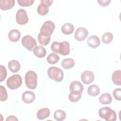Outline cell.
I'll return each mask as SVG.
<instances>
[{"mask_svg": "<svg viewBox=\"0 0 121 121\" xmlns=\"http://www.w3.org/2000/svg\"><path fill=\"white\" fill-rule=\"evenodd\" d=\"M98 114L100 118L107 121H115L117 119L116 112L109 107L101 108L98 111Z\"/></svg>", "mask_w": 121, "mask_h": 121, "instance_id": "obj_1", "label": "cell"}, {"mask_svg": "<svg viewBox=\"0 0 121 121\" xmlns=\"http://www.w3.org/2000/svg\"><path fill=\"white\" fill-rule=\"evenodd\" d=\"M25 83L27 88L30 89H35L37 84V75L32 70L28 71L25 77Z\"/></svg>", "mask_w": 121, "mask_h": 121, "instance_id": "obj_2", "label": "cell"}, {"mask_svg": "<svg viewBox=\"0 0 121 121\" xmlns=\"http://www.w3.org/2000/svg\"><path fill=\"white\" fill-rule=\"evenodd\" d=\"M49 78L57 82H61L64 77L63 71L59 68L56 67H51L47 70Z\"/></svg>", "mask_w": 121, "mask_h": 121, "instance_id": "obj_3", "label": "cell"}, {"mask_svg": "<svg viewBox=\"0 0 121 121\" xmlns=\"http://www.w3.org/2000/svg\"><path fill=\"white\" fill-rule=\"evenodd\" d=\"M6 83L7 86L9 88L12 90L16 89L21 86L22 79L19 75L14 74L9 78Z\"/></svg>", "mask_w": 121, "mask_h": 121, "instance_id": "obj_4", "label": "cell"}, {"mask_svg": "<svg viewBox=\"0 0 121 121\" xmlns=\"http://www.w3.org/2000/svg\"><path fill=\"white\" fill-rule=\"evenodd\" d=\"M55 27V24L53 22L47 20L43 24L40 29V34L43 36H50L52 34Z\"/></svg>", "mask_w": 121, "mask_h": 121, "instance_id": "obj_5", "label": "cell"}, {"mask_svg": "<svg viewBox=\"0 0 121 121\" xmlns=\"http://www.w3.org/2000/svg\"><path fill=\"white\" fill-rule=\"evenodd\" d=\"M21 43L22 45L30 51H33L37 45L36 40L30 35L24 36L22 39Z\"/></svg>", "mask_w": 121, "mask_h": 121, "instance_id": "obj_6", "label": "cell"}, {"mask_svg": "<svg viewBox=\"0 0 121 121\" xmlns=\"http://www.w3.org/2000/svg\"><path fill=\"white\" fill-rule=\"evenodd\" d=\"M28 17L26 12L24 9H18L16 13V20L17 23L20 25L26 24L28 21Z\"/></svg>", "mask_w": 121, "mask_h": 121, "instance_id": "obj_7", "label": "cell"}, {"mask_svg": "<svg viewBox=\"0 0 121 121\" xmlns=\"http://www.w3.org/2000/svg\"><path fill=\"white\" fill-rule=\"evenodd\" d=\"M88 35V30L86 28L80 27L76 30L74 34V37L76 40L82 41L86 39Z\"/></svg>", "mask_w": 121, "mask_h": 121, "instance_id": "obj_8", "label": "cell"}, {"mask_svg": "<svg viewBox=\"0 0 121 121\" xmlns=\"http://www.w3.org/2000/svg\"><path fill=\"white\" fill-rule=\"evenodd\" d=\"M81 79L85 84H89L94 81L95 75L92 71L90 70H85L82 73Z\"/></svg>", "mask_w": 121, "mask_h": 121, "instance_id": "obj_9", "label": "cell"}, {"mask_svg": "<svg viewBox=\"0 0 121 121\" xmlns=\"http://www.w3.org/2000/svg\"><path fill=\"white\" fill-rule=\"evenodd\" d=\"M70 52V44L67 41L59 42L58 53L62 55H67Z\"/></svg>", "mask_w": 121, "mask_h": 121, "instance_id": "obj_10", "label": "cell"}, {"mask_svg": "<svg viewBox=\"0 0 121 121\" xmlns=\"http://www.w3.org/2000/svg\"><path fill=\"white\" fill-rule=\"evenodd\" d=\"M22 99L25 103H32L35 99V94L30 91H25L22 95Z\"/></svg>", "mask_w": 121, "mask_h": 121, "instance_id": "obj_11", "label": "cell"}, {"mask_svg": "<svg viewBox=\"0 0 121 121\" xmlns=\"http://www.w3.org/2000/svg\"><path fill=\"white\" fill-rule=\"evenodd\" d=\"M87 43L89 47L92 48H96L99 46L100 40L98 36L93 35L89 37L87 41Z\"/></svg>", "mask_w": 121, "mask_h": 121, "instance_id": "obj_12", "label": "cell"}, {"mask_svg": "<svg viewBox=\"0 0 121 121\" xmlns=\"http://www.w3.org/2000/svg\"><path fill=\"white\" fill-rule=\"evenodd\" d=\"M84 90L83 85L78 81L72 82L69 85V90L70 92H79L82 93Z\"/></svg>", "mask_w": 121, "mask_h": 121, "instance_id": "obj_13", "label": "cell"}, {"mask_svg": "<svg viewBox=\"0 0 121 121\" xmlns=\"http://www.w3.org/2000/svg\"><path fill=\"white\" fill-rule=\"evenodd\" d=\"M14 0H1L0 1V8L3 10H9L14 7Z\"/></svg>", "mask_w": 121, "mask_h": 121, "instance_id": "obj_14", "label": "cell"}, {"mask_svg": "<svg viewBox=\"0 0 121 121\" xmlns=\"http://www.w3.org/2000/svg\"><path fill=\"white\" fill-rule=\"evenodd\" d=\"M50 115V110L48 108H43L39 110L36 114L38 119L42 120L48 118Z\"/></svg>", "mask_w": 121, "mask_h": 121, "instance_id": "obj_15", "label": "cell"}, {"mask_svg": "<svg viewBox=\"0 0 121 121\" xmlns=\"http://www.w3.org/2000/svg\"><path fill=\"white\" fill-rule=\"evenodd\" d=\"M21 34L19 30L17 29H12L9 31L8 34L9 40L12 42H17L20 39Z\"/></svg>", "mask_w": 121, "mask_h": 121, "instance_id": "obj_16", "label": "cell"}, {"mask_svg": "<svg viewBox=\"0 0 121 121\" xmlns=\"http://www.w3.org/2000/svg\"><path fill=\"white\" fill-rule=\"evenodd\" d=\"M8 67L11 72L13 73H16L20 70V64L17 60H13L9 62Z\"/></svg>", "mask_w": 121, "mask_h": 121, "instance_id": "obj_17", "label": "cell"}, {"mask_svg": "<svg viewBox=\"0 0 121 121\" xmlns=\"http://www.w3.org/2000/svg\"><path fill=\"white\" fill-rule=\"evenodd\" d=\"M34 54L35 56L39 58H43L46 54V50L42 46H38L35 47L33 50Z\"/></svg>", "mask_w": 121, "mask_h": 121, "instance_id": "obj_18", "label": "cell"}, {"mask_svg": "<svg viewBox=\"0 0 121 121\" xmlns=\"http://www.w3.org/2000/svg\"><path fill=\"white\" fill-rule=\"evenodd\" d=\"M74 30V26L70 23H65L62 25L61 28V32L66 35L71 34Z\"/></svg>", "mask_w": 121, "mask_h": 121, "instance_id": "obj_19", "label": "cell"}, {"mask_svg": "<svg viewBox=\"0 0 121 121\" xmlns=\"http://www.w3.org/2000/svg\"><path fill=\"white\" fill-rule=\"evenodd\" d=\"M100 103L103 104H108L111 103L112 97L109 93H104L100 95L99 98Z\"/></svg>", "mask_w": 121, "mask_h": 121, "instance_id": "obj_20", "label": "cell"}, {"mask_svg": "<svg viewBox=\"0 0 121 121\" xmlns=\"http://www.w3.org/2000/svg\"><path fill=\"white\" fill-rule=\"evenodd\" d=\"M112 79L114 84L120 86L121 85V71L120 70H115L112 73Z\"/></svg>", "mask_w": 121, "mask_h": 121, "instance_id": "obj_21", "label": "cell"}, {"mask_svg": "<svg viewBox=\"0 0 121 121\" xmlns=\"http://www.w3.org/2000/svg\"><path fill=\"white\" fill-rule=\"evenodd\" d=\"M100 90L98 86L96 85H92L87 88V93L89 95L92 96H97L99 94Z\"/></svg>", "mask_w": 121, "mask_h": 121, "instance_id": "obj_22", "label": "cell"}, {"mask_svg": "<svg viewBox=\"0 0 121 121\" xmlns=\"http://www.w3.org/2000/svg\"><path fill=\"white\" fill-rule=\"evenodd\" d=\"M62 67L65 69H70L74 67L75 61L72 58H67L64 59L61 63Z\"/></svg>", "mask_w": 121, "mask_h": 121, "instance_id": "obj_23", "label": "cell"}, {"mask_svg": "<svg viewBox=\"0 0 121 121\" xmlns=\"http://www.w3.org/2000/svg\"><path fill=\"white\" fill-rule=\"evenodd\" d=\"M48 6L46 4L41 2V4L39 5L37 7V11L38 13L41 16H45L46 15L49 11V8Z\"/></svg>", "mask_w": 121, "mask_h": 121, "instance_id": "obj_24", "label": "cell"}, {"mask_svg": "<svg viewBox=\"0 0 121 121\" xmlns=\"http://www.w3.org/2000/svg\"><path fill=\"white\" fill-rule=\"evenodd\" d=\"M53 116L55 120L57 121H62L66 118V114L64 111L61 110H58L54 112Z\"/></svg>", "mask_w": 121, "mask_h": 121, "instance_id": "obj_25", "label": "cell"}, {"mask_svg": "<svg viewBox=\"0 0 121 121\" xmlns=\"http://www.w3.org/2000/svg\"><path fill=\"white\" fill-rule=\"evenodd\" d=\"M81 97V93L79 92H70L69 95V99L72 102H76Z\"/></svg>", "mask_w": 121, "mask_h": 121, "instance_id": "obj_26", "label": "cell"}, {"mask_svg": "<svg viewBox=\"0 0 121 121\" xmlns=\"http://www.w3.org/2000/svg\"><path fill=\"white\" fill-rule=\"evenodd\" d=\"M59 59L60 57L57 54L55 53H52L48 56L47 61L49 64H54L59 61Z\"/></svg>", "mask_w": 121, "mask_h": 121, "instance_id": "obj_27", "label": "cell"}, {"mask_svg": "<svg viewBox=\"0 0 121 121\" xmlns=\"http://www.w3.org/2000/svg\"><path fill=\"white\" fill-rule=\"evenodd\" d=\"M38 40L40 44L46 45L48 44L51 40V36H43L39 33L38 35Z\"/></svg>", "mask_w": 121, "mask_h": 121, "instance_id": "obj_28", "label": "cell"}, {"mask_svg": "<svg viewBox=\"0 0 121 121\" xmlns=\"http://www.w3.org/2000/svg\"><path fill=\"white\" fill-rule=\"evenodd\" d=\"M113 35L110 32H106L102 36V42L105 44H109L113 39Z\"/></svg>", "mask_w": 121, "mask_h": 121, "instance_id": "obj_29", "label": "cell"}, {"mask_svg": "<svg viewBox=\"0 0 121 121\" xmlns=\"http://www.w3.org/2000/svg\"><path fill=\"white\" fill-rule=\"evenodd\" d=\"M0 100L5 101L8 98V94L6 88L2 86H0Z\"/></svg>", "mask_w": 121, "mask_h": 121, "instance_id": "obj_30", "label": "cell"}, {"mask_svg": "<svg viewBox=\"0 0 121 121\" xmlns=\"http://www.w3.org/2000/svg\"><path fill=\"white\" fill-rule=\"evenodd\" d=\"M17 2L22 7H27L33 5L34 0H17Z\"/></svg>", "mask_w": 121, "mask_h": 121, "instance_id": "obj_31", "label": "cell"}, {"mask_svg": "<svg viewBox=\"0 0 121 121\" xmlns=\"http://www.w3.org/2000/svg\"><path fill=\"white\" fill-rule=\"evenodd\" d=\"M0 82H1L6 78L7 75V72L5 67L2 65H0Z\"/></svg>", "mask_w": 121, "mask_h": 121, "instance_id": "obj_32", "label": "cell"}, {"mask_svg": "<svg viewBox=\"0 0 121 121\" xmlns=\"http://www.w3.org/2000/svg\"><path fill=\"white\" fill-rule=\"evenodd\" d=\"M112 94L116 100L118 101L121 100V89L120 88L115 89L113 92Z\"/></svg>", "mask_w": 121, "mask_h": 121, "instance_id": "obj_33", "label": "cell"}, {"mask_svg": "<svg viewBox=\"0 0 121 121\" xmlns=\"http://www.w3.org/2000/svg\"><path fill=\"white\" fill-rule=\"evenodd\" d=\"M111 0H98L97 2L102 7H106L108 6Z\"/></svg>", "mask_w": 121, "mask_h": 121, "instance_id": "obj_34", "label": "cell"}, {"mask_svg": "<svg viewBox=\"0 0 121 121\" xmlns=\"http://www.w3.org/2000/svg\"><path fill=\"white\" fill-rule=\"evenodd\" d=\"M53 2V0H41V2L45 4H46L48 6H50L52 5V3Z\"/></svg>", "mask_w": 121, "mask_h": 121, "instance_id": "obj_35", "label": "cell"}, {"mask_svg": "<svg viewBox=\"0 0 121 121\" xmlns=\"http://www.w3.org/2000/svg\"><path fill=\"white\" fill-rule=\"evenodd\" d=\"M18 121V119L17 117L14 115H10L6 119V121Z\"/></svg>", "mask_w": 121, "mask_h": 121, "instance_id": "obj_36", "label": "cell"}]
</instances>
